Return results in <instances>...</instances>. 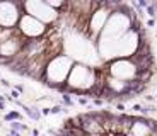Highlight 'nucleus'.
Returning <instances> with one entry per match:
<instances>
[{"mask_svg":"<svg viewBox=\"0 0 157 136\" xmlns=\"http://www.w3.org/2000/svg\"><path fill=\"white\" fill-rule=\"evenodd\" d=\"M10 128L17 129L19 133H28V131H31V129L24 124V123H21V121H10Z\"/></svg>","mask_w":157,"mask_h":136,"instance_id":"2","label":"nucleus"},{"mask_svg":"<svg viewBox=\"0 0 157 136\" xmlns=\"http://www.w3.org/2000/svg\"><path fill=\"white\" fill-rule=\"evenodd\" d=\"M0 83H2L4 87H7V89H12V87H10V82H7L5 78H0Z\"/></svg>","mask_w":157,"mask_h":136,"instance_id":"8","label":"nucleus"},{"mask_svg":"<svg viewBox=\"0 0 157 136\" xmlns=\"http://www.w3.org/2000/svg\"><path fill=\"white\" fill-rule=\"evenodd\" d=\"M19 105L24 109V112L28 114V116L31 117L33 121H39V119H41V114H43V112H39L38 109H33V107H29V105H24V104H21V102H19Z\"/></svg>","mask_w":157,"mask_h":136,"instance_id":"1","label":"nucleus"},{"mask_svg":"<svg viewBox=\"0 0 157 136\" xmlns=\"http://www.w3.org/2000/svg\"><path fill=\"white\" fill-rule=\"evenodd\" d=\"M155 36H157V32H155Z\"/></svg>","mask_w":157,"mask_h":136,"instance_id":"13","label":"nucleus"},{"mask_svg":"<svg viewBox=\"0 0 157 136\" xmlns=\"http://www.w3.org/2000/svg\"><path fill=\"white\" fill-rule=\"evenodd\" d=\"M147 12H149L150 16H154V9L152 7H147Z\"/></svg>","mask_w":157,"mask_h":136,"instance_id":"11","label":"nucleus"},{"mask_svg":"<svg viewBox=\"0 0 157 136\" xmlns=\"http://www.w3.org/2000/svg\"><path fill=\"white\" fill-rule=\"evenodd\" d=\"M16 89L19 90L21 94H24V92H26V89H24V85H16Z\"/></svg>","mask_w":157,"mask_h":136,"instance_id":"10","label":"nucleus"},{"mask_svg":"<svg viewBox=\"0 0 157 136\" xmlns=\"http://www.w3.org/2000/svg\"><path fill=\"white\" fill-rule=\"evenodd\" d=\"M0 101H7V99H5L4 95H2V94H0Z\"/></svg>","mask_w":157,"mask_h":136,"instance_id":"12","label":"nucleus"},{"mask_svg":"<svg viewBox=\"0 0 157 136\" xmlns=\"http://www.w3.org/2000/svg\"><path fill=\"white\" fill-rule=\"evenodd\" d=\"M114 105H116V109L120 112H125V102H116Z\"/></svg>","mask_w":157,"mask_h":136,"instance_id":"7","label":"nucleus"},{"mask_svg":"<svg viewBox=\"0 0 157 136\" xmlns=\"http://www.w3.org/2000/svg\"><path fill=\"white\" fill-rule=\"evenodd\" d=\"M67 109H63L62 105H53L51 107V114H62V112H65Z\"/></svg>","mask_w":157,"mask_h":136,"instance_id":"6","label":"nucleus"},{"mask_svg":"<svg viewBox=\"0 0 157 136\" xmlns=\"http://www.w3.org/2000/svg\"><path fill=\"white\" fill-rule=\"evenodd\" d=\"M41 112H43L44 116H48V114H51V109H48V107H43V109H41Z\"/></svg>","mask_w":157,"mask_h":136,"instance_id":"9","label":"nucleus"},{"mask_svg":"<svg viewBox=\"0 0 157 136\" xmlns=\"http://www.w3.org/2000/svg\"><path fill=\"white\" fill-rule=\"evenodd\" d=\"M10 97L14 99V101H19V97H21V92L16 89V87H12V89H10Z\"/></svg>","mask_w":157,"mask_h":136,"instance_id":"5","label":"nucleus"},{"mask_svg":"<svg viewBox=\"0 0 157 136\" xmlns=\"http://www.w3.org/2000/svg\"><path fill=\"white\" fill-rule=\"evenodd\" d=\"M62 102L67 105V107H72V105H74V101L70 99V94H62Z\"/></svg>","mask_w":157,"mask_h":136,"instance_id":"4","label":"nucleus"},{"mask_svg":"<svg viewBox=\"0 0 157 136\" xmlns=\"http://www.w3.org/2000/svg\"><path fill=\"white\" fill-rule=\"evenodd\" d=\"M4 121L5 123H10V121H22V116H21L17 111H12V112H9L4 116Z\"/></svg>","mask_w":157,"mask_h":136,"instance_id":"3","label":"nucleus"}]
</instances>
